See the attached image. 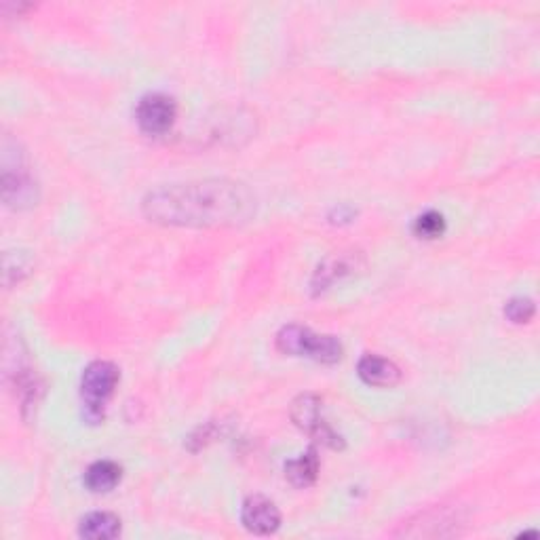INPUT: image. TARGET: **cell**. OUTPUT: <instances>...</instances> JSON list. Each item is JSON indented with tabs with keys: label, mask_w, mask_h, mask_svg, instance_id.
Segmentation results:
<instances>
[{
	"label": "cell",
	"mask_w": 540,
	"mask_h": 540,
	"mask_svg": "<svg viewBox=\"0 0 540 540\" xmlns=\"http://www.w3.org/2000/svg\"><path fill=\"white\" fill-rule=\"evenodd\" d=\"M3 199L13 209H24L36 203L38 188L24 165V154H17L15 167L3 163Z\"/></svg>",
	"instance_id": "8992f818"
},
{
	"label": "cell",
	"mask_w": 540,
	"mask_h": 540,
	"mask_svg": "<svg viewBox=\"0 0 540 540\" xmlns=\"http://www.w3.org/2000/svg\"><path fill=\"white\" fill-rule=\"evenodd\" d=\"M121 534V519L114 513L95 511L81 519L79 536L87 540H112Z\"/></svg>",
	"instance_id": "30bf717a"
},
{
	"label": "cell",
	"mask_w": 540,
	"mask_h": 540,
	"mask_svg": "<svg viewBox=\"0 0 540 540\" xmlns=\"http://www.w3.org/2000/svg\"><path fill=\"white\" fill-rule=\"evenodd\" d=\"M243 526L258 536L275 534L281 526V513L273 500L264 496H249L241 509Z\"/></svg>",
	"instance_id": "52a82bcc"
},
{
	"label": "cell",
	"mask_w": 540,
	"mask_h": 540,
	"mask_svg": "<svg viewBox=\"0 0 540 540\" xmlns=\"http://www.w3.org/2000/svg\"><path fill=\"white\" fill-rule=\"evenodd\" d=\"M292 420L298 429H302L304 433L313 435L323 446L332 448V450H342L344 441L342 437L327 424L321 416V399L317 395H300L294 403H292Z\"/></svg>",
	"instance_id": "277c9868"
},
{
	"label": "cell",
	"mask_w": 540,
	"mask_h": 540,
	"mask_svg": "<svg viewBox=\"0 0 540 540\" xmlns=\"http://www.w3.org/2000/svg\"><path fill=\"white\" fill-rule=\"evenodd\" d=\"M123 469L112 460H98L85 471V486L95 494H104L121 484Z\"/></svg>",
	"instance_id": "8fae6325"
},
{
	"label": "cell",
	"mask_w": 540,
	"mask_h": 540,
	"mask_svg": "<svg viewBox=\"0 0 540 540\" xmlns=\"http://www.w3.org/2000/svg\"><path fill=\"white\" fill-rule=\"evenodd\" d=\"M178 117V104L165 93H148L135 108V121L148 135L167 133Z\"/></svg>",
	"instance_id": "5b68a950"
},
{
	"label": "cell",
	"mask_w": 540,
	"mask_h": 540,
	"mask_svg": "<svg viewBox=\"0 0 540 540\" xmlns=\"http://www.w3.org/2000/svg\"><path fill=\"white\" fill-rule=\"evenodd\" d=\"M144 216L163 226L226 228L247 222L256 211V197L235 180H201L161 186L146 195Z\"/></svg>",
	"instance_id": "6da1fadb"
},
{
	"label": "cell",
	"mask_w": 540,
	"mask_h": 540,
	"mask_svg": "<svg viewBox=\"0 0 540 540\" xmlns=\"http://www.w3.org/2000/svg\"><path fill=\"white\" fill-rule=\"evenodd\" d=\"M121 372L110 361H93L89 363L81 376V397L85 405V416L89 422L104 420V410L108 399L119 387Z\"/></svg>",
	"instance_id": "3957f363"
},
{
	"label": "cell",
	"mask_w": 540,
	"mask_h": 540,
	"mask_svg": "<svg viewBox=\"0 0 540 540\" xmlns=\"http://www.w3.org/2000/svg\"><path fill=\"white\" fill-rule=\"evenodd\" d=\"M414 235L418 239H439L443 233H446V220L439 214V211H424L422 216L414 220Z\"/></svg>",
	"instance_id": "4fadbf2b"
},
{
	"label": "cell",
	"mask_w": 540,
	"mask_h": 540,
	"mask_svg": "<svg viewBox=\"0 0 540 540\" xmlns=\"http://www.w3.org/2000/svg\"><path fill=\"white\" fill-rule=\"evenodd\" d=\"M359 266H361V254L357 252H340V254L325 258L313 275V281H311L313 292L315 294L325 292V289H330L336 281L353 275Z\"/></svg>",
	"instance_id": "ba28073f"
},
{
	"label": "cell",
	"mask_w": 540,
	"mask_h": 540,
	"mask_svg": "<svg viewBox=\"0 0 540 540\" xmlns=\"http://www.w3.org/2000/svg\"><path fill=\"white\" fill-rule=\"evenodd\" d=\"M277 349L285 355L308 357L319 363H338L344 353L338 338L315 334L304 325H285L277 334Z\"/></svg>",
	"instance_id": "7a4b0ae2"
},
{
	"label": "cell",
	"mask_w": 540,
	"mask_h": 540,
	"mask_svg": "<svg viewBox=\"0 0 540 540\" xmlns=\"http://www.w3.org/2000/svg\"><path fill=\"white\" fill-rule=\"evenodd\" d=\"M505 315L513 323H528L534 317V302L530 298H513L505 306Z\"/></svg>",
	"instance_id": "5bb4252c"
},
{
	"label": "cell",
	"mask_w": 540,
	"mask_h": 540,
	"mask_svg": "<svg viewBox=\"0 0 540 540\" xmlns=\"http://www.w3.org/2000/svg\"><path fill=\"white\" fill-rule=\"evenodd\" d=\"M359 378L368 384V387H395L401 380V370L391 359H384L378 355H365L357 365Z\"/></svg>",
	"instance_id": "9c48e42d"
},
{
	"label": "cell",
	"mask_w": 540,
	"mask_h": 540,
	"mask_svg": "<svg viewBox=\"0 0 540 540\" xmlns=\"http://www.w3.org/2000/svg\"><path fill=\"white\" fill-rule=\"evenodd\" d=\"M319 475V456L315 450H308L298 458L289 460L285 465V477L292 481L296 488H306L315 484Z\"/></svg>",
	"instance_id": "7c38bea8"
}]
</instances>
